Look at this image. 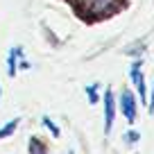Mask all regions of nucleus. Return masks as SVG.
Wrapping results in <instances>:
<instances>
[{"label": "nucleus", "instance_id": "1", "mask_svg": "<svg viewBox=\"0 0 154 154\" xmlns=\"http://www.w3.org/2000/svg\"><path fill=\"white\" fill-rule=\"evenodd\" d=\"M84 11L88 16H102V14H109L111 9L116 7L118 0H84Z\"/></svg>", "mask_w": 154, "mask_h": 154}, {"label": "nucleus", "instance_id": "2", "mask_svg": "<svg viewBox=\"0 0 154 154\" xmlns=\"http://www.w3.org/2000/svg\"><path fill=\"white\" fill-rule=\"evenodd\" d=\"M113 113H116V106H113V93L106 91L104 93V127L106 131L111 129V125H113Z\"/></svg>", "mask_w": 154, "mask_h": 154}, {"label": "nucleus", "instance_id": "3", "mask_svg": "<svg viewBox=\"0 0 154 154\" xmlns=\"http://www.w3.org/2000/svg\"><path fill=\"white\" fill-rule=\"evenodd\" d=\"M120 104H122V111H125L127 120H134L136 118V104H134V97H131V93L122 91V97H120Z\"/></svg>", "mask_w": 154, "mask_h": 154}, {"label": "nucleus", "instance_id": "4", "mask_svg": "<svg viewBox=\"0 0 154 154\" xmlns=\"http://www.w3.org/2000/svg\"><path fill=\"white\" fill-rule=\"evenodd\" d=\"M131 82L138 86L140 100H145V82H143V72H140V66H138V63H134V66H131Z\"/></svg>", "mask_w": 154, "mask_h": 154}, {"label": "nucleus", "instance_id": "5", "mask_svg": "<svg viewBox=\"0 0 154 154\" xmlns=\"http://www.w3.org/2000/svg\"><path fill=\"white\" fill-rule=\"evenodd\" d=\"M20 54H23V50H20V48H11V50H9V57H7V68H9V75H11V77L16 75V61H18Z\"/></svg>", "mask_w": 154, "mask_h": 154}, {"label": "nucleus", "instance_id": "6", "mask_svg": "<svg viewBox=\"0 0 154 154\" xmlns=\"http://www.w3.org/2000/svg\"><path fill=\"white\" fill-rule=\"evenodd\" d=\"M18 127V120H11V122H7L2 129H0V138H5V136H9V134H14V129Z\"/></svg>", "mask_w": 154, "mask_h": 154}, {"label": "nucleus", "instance_id": "7", "mask_svg": "<svg viewBox=\"0 0 154 154\" xmlns=\"http://www.w3.org/2000/svg\"><path fill=\"white\" fill-rule=\"evenodd\" d=\"M29 154H45L43 145L38 143V140H32V143H29Z\"/></svg>", "mask_w": 154, "mask_h": 154}, {"label": "nucleus", "instance_id": "8", "mask_svg": "<svg viewBox=\"0 0 154 154\" xmlns=\"http://www.w3.org/2000/svg\"><path fill=\"white\" fill-rule=\"evenodd\" d=\"M43 125L45 127H50V131H52V136H59V129H57V125H54L50 118H43Z\"/></svg>", "mask_w": 154, "mask_h": 154}, {"label": "nucleus", "instance_id": "9", "mask_svg": "<svg viewBox=\"0 0 154 154\" xmlns=\"http://www.w3.org/2000/svg\"><path fill=\"white\" fill-rule=\"evenodd\" d=\"M86 93H88V100H91V102H95V100H97V97H95V86H88V88H86Z\"/></svg>", "mask_w": 154, "mask_h": 154}, {"label": "nucleus", "instance_id": "10", "mask_svg": "<svg viewBox=\"0 0 154 154\" xmlns=\"http://www.w3.org/2000/svg\"><path fill=\"white\" fill-rule=\"evenodd\" d=\"M149 111H154V86H152V100H149Z\"/></svg>", "mask_w": 154, "mask_h": 154}, {"label": "nucleus", "instance_id": "11", "mask_svg": "<svg viewBox=\"0 0 154 154\" xmlns=\"http://www.w3.org/2000/svg\"><path fill=\"white\" fill-rule=\"evenodd\" d=\"M70 154H75V152H70Z\"/></svg>", "mask_w": 154, "mask_h": 154}]
</instances>
